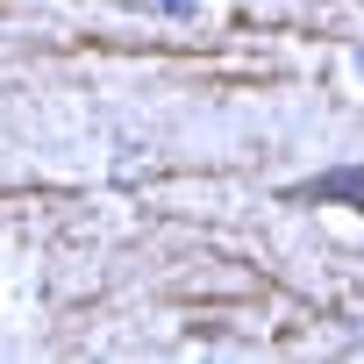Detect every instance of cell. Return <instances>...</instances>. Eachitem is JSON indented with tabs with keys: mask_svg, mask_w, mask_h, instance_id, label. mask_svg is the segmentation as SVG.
I'll use <instances>...</instances> for the list:
<instances>
[{
	"mask_svg": "<svg viewBox=\"0 0 364 364\" xmlns=\"http://www.w3.org/2000/svg\"><path fill=\"white\" fill-rule=\"evenodd\" d=\"M164 8H171V15H186V8H193V0H164Z\"/></svg>",
	"mask_w": 364,
	"mask_h": 364,
	"instance_id": "cell-2",
	"label": "cell"
},
{
	"mask_svg": "<svg viewBox=\"0 0 364 364\" xmlns=\"http://www.w3.org/2000/svg\"><path fill=\"white\" fill-rule=\"evenodd\" d=\"M300 200H364V164H343V171L314 178V186H300Z\"/></svg>",
	"mask_w": 364,
	"mask_h": 364,
	"instance_id": "cell-1",
	"label": "cell"
}]
</instances>
